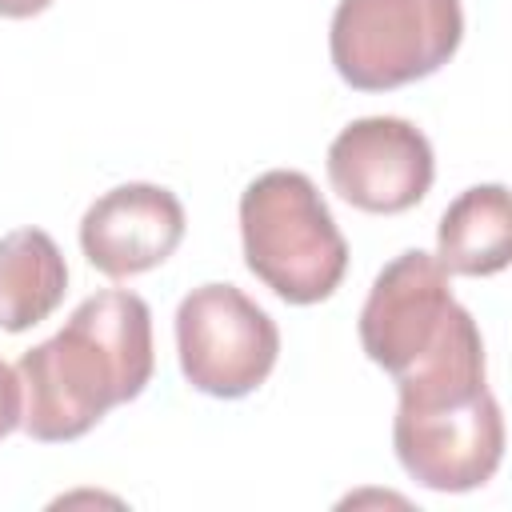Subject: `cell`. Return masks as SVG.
I'll use <instances>...</instances> for the list:
<instances>
[{
  "mask_svg": "<svg viewBox=\"0 0 512 512\" xmlns=\"http://www.w3.org/2000/svg\"><path fill=\"white\" fill-rule=\"evenodd\" d=\"M52 0H0V16H8V20H28V16H36V12H44Z\"/></svg>",
  "mask_w": 512,
  "mask_h": 512,
  "instance_id": "12",
  "label": "cell"
},
{
  "mask_svg": "<svg viewBox=\"0 0 512 512\" xmlns=\"http://www.w3.org/2000/svg\"><path fill=\"white\" fill-rule=\"evenodd\" d=\"M392 444L416 484L432 492H472L500 468L504 416L488 388L420 404L400 400Z\"/></svg>",
  "mask_w": 512,
  "mask_h": 512,
  "instance_id": "6",
  "label": "cell"
},
{
  "mask_svg": "<svg viewBox=\"0 0 512 512\" xmlns=\"http://www.w3.org/2000/svg\"><path fill=\"white\" fill-rule=\"evenodd\" d=\"M184 240V204L160 184H120L92 200L80 220L88 264L112 280L164 264Z\"/></svg>",
  "mask_w": 512,
  "mask_h": 512,
  "instance_id": "8",
  "label": "cell"
},
{
  "mask_svg": "<svg viewBox=\"0 0 512 512\" xmlns=\"http://www.w3.org/2000/svg\"><path fill=\"white\" fill-rule=\"evenodd\" d=\"M24 416V388H20V372L12 364L0 360V440L20 424Z\"/></svg>",
  "mask_w": 512,
  "mask_h": 512,
  "instance_id": "11",
  "label": "cell"
},
{
  "mask_svg": "<svg viewBox=\"0 0 512 512\" xmlns=\"http://www.w3.org/2000/svg\"><path fill=\"white\" fill-rule=\"evenodd\" d=\"M244 264L288 304L328 300L348 272V244L316 192L296 168L256 176L240 196Z\"/></svg>",
  "mask_w": 512,
  "mask_h": 512,
  "instance_id": "3",
  "label": "cell"
},
{
  "mask_svg": "<svg viewBox=\"0 0 512 512\" xmlns=\"http://www.w3.org/2000/svg\"><path fill=\"white\" fill-rule=\"evenodd\" d=\"M464 36L460 0H340L328 52L344 84L384 92L432 76Z\"/></svg>",
  "mask_w": 512,
  "mask_h": 512,
  "instance_id": "4",
  "label": "cell"
},
{
  "mask_svg": "<svg viewBox=\"0 0 512 512\" xmlns=\"http://www.w3.org/2000/svg\"><path fill=\"white\" fill-rule=\"evenodd\" d=\"M360 344L392 380L484 368V340L468 308L456 304L448 268L420 248L400 252L368 288Z\"/></svg>",
  "mask_w": 512,
  "mask_h": 512,
  "instance_id": "2",
  "label": "cell"
},
{
  "mask_svg": "<svg viewBox=\"0 0 512 512\" xmlns=\"http://www.w3.org/2000/svg\"><path fill=\"white\" fill-rule=\"evenodd\" d=\"M152 312L136 292L88 296L68 324L20 356L24 432L64 444L96 428L108 408L128 404L152 380Z\"/></svg>",
  "mask_w": 512,
  "mask_h": 512,
  "instance_id": "1",
  "label": "cell"
},
{
  "mask_svg": "<svg viewBox=\"0 0 512 512\" xmlns=\"http://www.w3.org/2000/svg\"><path fill=\"white\" fill-rule=\"evenodd\" d=\"M68 292V264L44 228H16L0 240V328L24 332L56 312Z\"/></svg>",
  "mask_w": 512,
  "mask_h": 512,
  "instance_id": "10",
  "label": "cell"
},
{
  "mask_svg": "<svg viewBox=\"0 0 512 512\" xmlns=\"http://www.w3.org/2000/svg\"><path fill=\"white\" fill-rule=\"evenodd\" d=\"M436 260L460 276H496L512 260V208L504 184L460 192L436 228Z\"/></svg>",
  "mask_w": 512,
  "mask_h": 512,
  "instance_id": "9",
  "label": "cell"
},
{
  "mask_svg": "<svg viewBox=\"0 0 512 512\" xmlns=\"http://www.w3.org/2000/svg\"><path fill=\"white\" fill-rule=\"evenodd\" d=\"M176 352L180 372L196 392L240 400L276 368L280 332L236 284H200L176 308Z\"/></svg>",
  "mask_w": 512,
  "mask_h": 512,
  "instance_id": "5",
  "label": "cell"
},
{
  "mask_svg": "<svg viewBox=\"0 0 512 512\" xmlns=\"http://www.w3.org/2000/svg\"><path fill=\"white\" fill-rule=\"evenodd\" d=\"M436 176L428 136L400 116H364L328 144V180L360 212L396 216L416 208Z\"/></svg>",
  "mask_w": 512,
  "mask_h": 512,
  "instance_id": "7",
  "label": "cell"
}]
</instances>
